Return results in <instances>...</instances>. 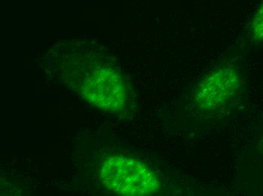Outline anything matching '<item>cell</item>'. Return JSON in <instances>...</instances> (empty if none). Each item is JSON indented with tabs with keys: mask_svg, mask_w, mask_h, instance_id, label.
<instances>
[{
	"mask_svg": "<svg viewBox=\"0 0 263 196\" xmlns=\"http://www.w3.org/2000/svg\"><path fill=\"white\" fill-rule=\"evenodd\" d=\"M100 179L109 190L120 195H149L158 192L160 181L153 170L127 156L109 158L101 167Z\"/></svg>",
	"mask_w": 263,
	"mask_h": 196,
	"instance_id": "cell-1",
	"label": "cell"
},
{
	"mask_svg": "<svg viewBox=\"0 0 263 196\" xmlns=\"http://www.w3.org/2000/svg\"><path fill=\"white\" fill-rule=\"evenodd\" d=\"M83 94L93 106L110 113L120 111L126 100L123 80L118 73L109 69L97 70L86 79Z\"/></svg>",
	"mask_w": 263,
	"mask_h": 196,
	"instance_id": "cell-2",
	"label": "cell"
},
{
	"mask_svg": "<svg viewBox=\"0 0 263 196\" xmlns=\"http://www.w3.org/2000/svg\"><path fill=\"white\" fill-rule=\"evenodd\" d=\"M238 87V76L235 70L220 68L206 76L197 86L195 102L200 109L215 111L233 96Z\"/></svg>",
	"mask_w": 263,
	"mask_h": 196,
	"instance_id": "cell-3",
	"label": "cell"
},
{
	"mask_svg": "<svg viewBox=\"0 0 263 196\" xmlns=\"http://www.w3.org/2000/svg\"><path fill=\"white\" fill-rule=\"evenodd\" d=\"M252 31L256 40L263 41V2L255 14L252 23Z\"/></svg>",
	"mask_w": 263,
	"mask_h": 196,
	"instance_id": "cell-4",
	"label": "cell"
}]
</instances>
